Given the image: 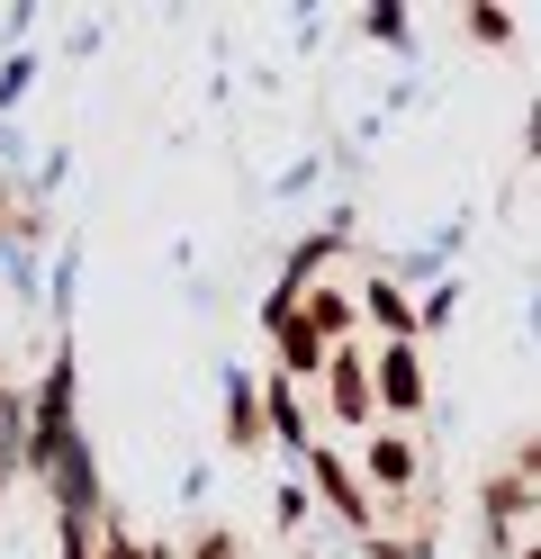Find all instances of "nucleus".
Here are the masks:
<instances>
[{"instance_id": "1", "label": "nucleus", "mask_w": 541, "mask_h": 559, "mask_svg": "<svg viewBox=\"0 0 541 559\" xmlns=\"http://www.w3.org/2000/svg\"><path fill=\"white\" fill-rule=\"evenodd\" d=\"M325 415H334L343 433H379V389H371V343H334L325 353Z\"/></svg>"}, {"instance_id": "2", "label": "nucleus", "mask_w": 541, "mask_h": 559, "mask_svg": "<svg viewBox=\"0 0 541 559\" xmlns=\"http://www.w3.org/2000/svg\"><path fill=\"white\" fill-rule=\"evenodd\" d=\"M424 487V442L407 425H379V433H361V497L388 506V497H415Z\"/></svg>"}, {"instance_id": "3", "label": "nucleus", "mask_w": 541, "mask_h": 559, "mask_svg": "<svg viewBox=\"0 0 541 559\" xmlns=\"http://www.w3.org/2000/svg\"><path fill=\"white\" fill-rule=\"evenodd\" d=\"M371 389H379V425H407L415 433V415L433 397L424 353H415V343H371Z\"/></svg>"}, {"instance_id": "4", "label": "nucleus", "mask_w": 541, "mask_h": 559, "mask_svg": "<svg viewBox=\"0 0 541 559\" xmlns=\"http://www.w3.org/2000/svg\"><path fill=\"white\" fill-rule=\"evenodd\" d=\"M415 317H424V307H407L397 280H361V325H371L379 343H415Z\"/></svg>"}, {"instance_id": "5", "label": "nucleus", "mask_w": 541, "mask_h": 559, "mask_svg": "<svg viewBox=\"0 0 541 559\" xmlns=\"http://www.w3.org/2000/svg\"><path fill=\"white\" fill-rule=\"evenodd\" d=\"M325 353H334V343H325V334H307L298 317H280V361H289V379H307V370H325Z\"/></svg>"}, {"instance_id": "6", "label": "nucleus", "mask_w": 541, "mask_h": 559, "mask_svg": "<svg viewBox=\"0 0 541 559\" xmlns=\"http://www.w3.org/2000/svg\"><path fill=\"white\" fill-rule=\"evenodd\" d=\"M226 442H235V451H244V442H262V406H252V389H244V379L226 389Z\"/></svg>"}, {"instance_id": "7", "label": "nucleus", "mask_w": 541, "mask_h": 559, "mask_svg": "<svg viewBox=\"0 0 541 559\" xmlns=\"http://www.w3.org/2000/svg\"><path fill=\"white\" fill-rule=\"evenodd\" d=\"M469 37H479V46H505V37H515V10H469Z\"/></svg>"}, {"instance_id": "8", "label": "nucleus", "mask_w": 541, "mask_h": 559, "mask_svg": "<svg viewBox=\"0 0 541 559\" xmlns=\"http://www.w3.org/2000/svg\"><path fill=\"white\" fill-rule=\"evenodd\" d=\"M524 559H541V542H524Z\"/></svg>"}]
</instances>
